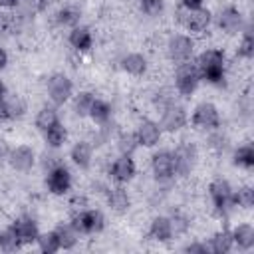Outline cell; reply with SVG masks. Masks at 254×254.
Listing matches in <instances>:
<instances>
[{"mask_svg": "<svg viewBox=\"0 0 254 254\" xmlns=\"http://www.w3.org/2000/svg\"><path fill=\"white\" fill-rule=\"evenodd\" d=\"M196 67H198L200 79H204L206 83L216 85V87L224 85V79H226V58H224L222 50H216V48L204 50L196 58Z\"/></svg>", "mask_w": 254, "mask_h": 254, "instance_id": "obj_1", "label": "cell"}, {"mask_svg": "<svg viewBox=\"0 0 254 254\" xmlns=\"http://www.w3.org/2000/svg\"><path fill=\"white\" fill-rule=\"evenodd\" d=\"M232 192H234V189L230 187V183L226 179H214L208 185V194H210L212 210H214L216 216L224 218V216H228L232 212V208L236 206Z\"/></svg>", "mask_w": 254, "mask_h": 254, "instance_id": "obj_2", "label": "cell"}, {"mask_svg": "<svg viewBox=\"0 0 254 254\" xmlns=\"http://www.w3.org/2000/svg\"><path fill=\"white\" fill-rule=\"evenodd\" d=\"M200 83V73L196 67V62L187 60L183 64H177V71H175V87L181 95L189 97L196 91Z\"/></svg>", "mask_w": 254, "mask_h": 254, "instance_id": "obj_3", "label": "cell"}, {"mask_svg": "<svg viewBox=\"0 0 254 254\" xmlns=\"http://www.w3.org/2000/svg\"><path fill=\"white\" fill-rule=\"evenodd\" d=\"M69 224L73 226V230L77 234H95V232L103 230L105 218L95 208H81V210L71 214V222Z\"/></svg>", "mask_w": 254, "mask_h": 254, "instance_id": "obj_4", "label": "cell"}, {"mask_svg": "<svg viewBox=\"0 0 254 254\" xmlns=\"http://www.w3.org/2000/svg\"><path fill=\"white\" fill-rule=\"evenodd\" d=\"M196 159H198L196 145H194V143H189V141H181V143L175 147V151H173L175 175H179V177L190 175V171H192L194 165H196Z\"/></svg>", "mask_w": 254, "mask_h": 254, "instance_id": "obj_5", "label": "cell"}, {"mask_svg": "<svg viewBox=\"0 0 254 254\" xmlns=\"http://www.w3.org/2000/svg\"><path fill=\"white\" fill-rule=\"evenodd\" d=\"M177 20L189 30V32H194V34H200L204 32L210 22H212V14L210 10L206 8H196V10H185L183 6L177 10Z\"/></svg>", "mask_w": 254, "mask_h": 254, "instance_id": "obj_6", "label": "cell"}, {"mask_svg": "<svg viewBox=\"0 0 254 254\" xmlns=\"http://www.w3.org/2000/svg\"><path fill=\"white\" fill-rule=\"evenodd\" d=\"M73 95V83L65 73H52L48 77V97L54 105H64Z\"/></svg>", "mask_w": 254, "mask_h": 254, "instance_id": "obj_7", "label": "cell"}, {"mask_svg": "<svg viewBox=\"0 0 254 254\" xmlns=\"http://www.w3.org/2000/svg\"><path fill=\"white\" fill-rule=\"evenodd\" d=\"M190 121L196 129H204V131H212V129H218L220 127V113L216 109V105L204 101V103H198L190 115Z\"/></svg>", "mask_w": 254, "mask_h": 254, "instance_id": "obj_8", "label": "cell"}, {"mask_svg": "<svg viewBox=\"0 0 254 254\" xmlns=\"http://www.w3.org/2000/svg\"><path fill=\"white\" fill-rule=\"evenodd\" d=\"M46 187L56 196L65 194L71 189V173H69V169L64 163H60L54 169H50L48 175H46Z\"/></svg>", "mask_w": 254, "mask_h": 254, "instance_id": "obj_9", "label": "cell"}, {"mask_svg": "<svg viewBox=\"0 0 254 254\" xmlns=\"http://www.w3.org/2000/svg\"><path fill=\"white\" fill-rule=\"evenodd\" d=\"M189 121V113L183 105H177V103H171L169 107L163 109L161 113V121H159V127L161 131H167V133H175L179 129H183Z\"/></svg>", "mask_w": 254, "mask_h": 254, "instance_id": "obj_10", "label": "cell"}, {"mask_svg": "<svg viewBox=\"0 0 254 254\" xmlns=\"http://www.w3.org/2000/svg\"><path fill=\"white\" fill-rule=\"evenodd\" d=\"M192 52H194V42L185 36V34H175L169 38V44H167V54L169 58L175 62V64H183L187 60L192 58Z\"/></svg>", "mask_w": 254, "mask_h": 254, "instance_id": "obj_11", "label": "cell"}, {"mask_svg": "<svg viewBox=\"0 0 254 254\" xmlns=\"http://www.w3.org/2000/svg\"><path fill=\"white\" fill-rule=\"evenodd\" d=\"M151 171L157 177V181H171L175 177L173 151L161 149V151L153 153V157H151Z\"/></svg>", "mask_w": 254, "mask_h": 254, "instance_id": "obj_12", "label": "cell"}, {"mask_svg": "<svg viewBox=\"0 0 254 254\" xmlns=\"http://www.w3.org/2000/svg\"><path fill=\"white\" fill-rule=\"evenodd\" d=\"M216 26L224 32V34H238L244 28V18L242 12L234 6H226L218 12L216 16Z\"/></svg>", "mask_w": 254, "mask_h": 254, "instance_id": "obj_13", "label": "cell"}, {"mask_svg": "<svg viewBox=\"0 0 254 254\" xmlns=\"http://www.w3.org/2000/svg\"><path fill=\"white\" fill-rule=\"evenodd\" d=\"M135 171H137V167H135V161L131 159V155H119L109 167V175L117 185L129 183L135 177Z\"/></svg>", "mask_w": 254, "mask_h": 254, "instance_id": "obj_14", "label": "cell"}, {"mask_svg": "<svg viewBox=\"0 0 254 254\" xmlns=\"http://www.w3.org/2000/svg\"><path fill=\"white\" fill-rule=\"evenodd\" d=\"M12 230L16 232V236L20 238L22 244H32L38 240L40 230H38V222L36 218H32L30 214H22L12 222Z\"/></svg>", "mask_w": 254, "mask_h": 254, "instance_id": "obj_15", "label": "cell"}, {"mask_svg": "<svg viewBox=\"0 0 254 254\" xmlns=\"http://www.w3.org/2000/svg\"><path fill=\"white\" fill-rule=\"evenodd\" d=\"M8 161H10L12 169H16V171H20V173H26V171H30V169L34 167V163H36V153H34V149L28 147V145H18V147L10 149Z\"/></svg>", "mask_w": 254, "mask_h": 254, "instance_id": "obj_16", "label": "cell"}, {"mask_svg": "<svg viewBox=\"0 0 254 254\" xmlns=\"http://www.w3.org/2000/svg\"><path fill=\"white\" fill-rule=\"evenodd\" d=\"M161 133L163 131H161L159 123H155L151 119H143L135 129V137H137L139 145H143V147H155L161 141Z\"/></svg>", "mask_w": 254, "mask_h": 254, "instance_id": "obj_17", "label": "cell"}, {"mask_svg": "<svg viewBox=\"0 0 254 254\" xmlns=\"http://www.w3.org/2000/svg\"><path fill=\"white\" fill-rule=\"evenodd\" d=\"M105 196H107V204L113 212L117 214H123L129 210L131 206V196L127 192V189H123L121 185L119 187H113V189H107L105 190Z\"/></svg>", "mask_w": 254, "mask_h": 254, "instance_id": "obj_18", "label": "cell"}, {"mask_svg": "<svg viewBox=\"0 0 254 254\" xmlns=\"http://www.w3.org/2000/svg\"><path fill=\"white\" fill-rule=\"evenodd\" d=\"M67 42H69V46H71L75 52H87V50H91V46H93L91 30L85 28V26H75V28H71V32H69Z\"/></svg>", "mask_w": 254, "mask_h": 254, "instance_id": "obj_19", "label": "cell"}, {"mask_svg": "<svg viewBox=\"0 0 254 254\" xmlns=\"http://www.w3.org/2000/svg\"><path fill=\"white\" fill-rule=\"evenodd\" d=\"M69 159L73 161L75 167L79 169H89L91 165V159H93V147L87 143V141H77L71 151H69Z\"/></svg>", "mask_w": 254, "mask_h": 254, "instance_id": "obj_20", "label": "cell"}, {"mask_svg": "<svg viewBox=\"0 0 254 254\" xmlns=\"http://www.w3.org/2000/svg\"><path fill=\"white\" fill-rule=\"evenodd\" d=\"M149 236L153 240H157V242H169L175 236L169 216H157V218H153V222L149 226Z\"/></svg>", "mask_w": 254, "mask_h": 254, "instance_id": "obj_21", "label": "cell"}, {"mask_svg": "<svg viewBox=\"0 0 254 254\" xmlns=\"http://www.w3.org/2000/svg\"><path fill=\"white\" fill-rule=\"evenodd\" d=\"M121 67H123L125 73L139 77V75H143V73L147 71V58H145L143 54H137V52L127 54V56H123V60H121Z\"/></svg>", "mask_w": 254, "mask_h": 254, "instance_id": "obj_22", "label": "cell"}, {"mask_svg": "<svg viewBox=\"0 0 254 254\" xmlns=\"http://www.w3.org/2000/svg\"><path fill=\"white\" fill-rule=\"evenodd\" d=\"M232 234V244L238 246L240 250H250L254 246V228L252 224H238L234 230H230Z\"/></svg>", "mask_w": 254, "mask_h": 254, "instance_id": "obj_23", "label": "cell"}, {"mask_svg": "<svg viewBox=\"0 0 254 254\" xmlns=\"http://www.w3.org/2000/svg\"><path fill=\"white\" fill-rule=\"evenodd\" d=\"M44 141H46V145L50 149H60L67 141V129H65V125L62 121L54 123L50 129L44 131Z\"/></svg>", "mask_w": 254, "mask_h": 254, "instance_id": "obj_24", "label": "cell"}, {"mask_svg": "<svg viewBox=\"0 0 254 254\" xmlns=\"http://www.w3.org/2000/svg\"><path fill=\"white\" fill-rule=\"evenodd\" d=\"M208 252H214V254H228L234 244H232V234L230 230H220L216 234H212V238L208 240Z\"/></svg>", "mask_w": 254, "mask_h": 254, "instance_id": "obj_25", "label": "cell"}, {"mask_svg": "<svg viewBox=\"0 0 254 254\" xmlns=\"http://www.w3.org/2000/svg\"><path fill=\"white\" fill-rule=\"evenodd\" d=\"M81 20V12L75 6H64L56 12V24L60 28H75L79 26Z\"/></svg>", "mask_w": 254, "mask_h": 254, "instance_id": "obj_26", "label": "cell"}, {"mask_svg": "<svg viewBox=\"0 0 254 254\" xmlns=\"http://www.w3.org/2000/svg\"><path fill=\"white\" fill-rule=\"evenodd\" d=\"M56 236H58V242H60V250H71L75 244H77V238L79 234L73 230L71 224H58L54 228Z\"/></svg>", "mask_w": 254, "mask_h": 254, "instance_id": "obj_27", "label": "cell"}, {"mask_svg": "<svg viewBox=\"0 0 254 254\" xmlns=\"http://www.w3.org/2000/svg\"><path fill=\"white\" fill-rule=\"evenodd\" d=\"M89 117H91V121L97 123V125L109 123V121H111V105H109L107 101L95 97V101H93V105H91V111H89Z\"/></svg>", "mask_w": 254, "mask_h": 254, "instance_id": "obj_28", "label": "cell"}, {"mask_svg": "<svg viewBox=\"0 0 254 254\" xmlns=\"http://www.w3.org/2000/svg\"><path fill=\"white\" fill-rule=\"evenodd\" d=\"M60 121V115H58V109L54 107V105H44L40 111H38V115H36V127L44 133L46 129H50L54 123H58Z\"/></svg>", "mask_w": 254, "mask_h": 254, "instance_id": "obj_29", "label": "cell"}, {"mask_svg": "<svg viewBox=\"0 0 254 254\" xmlns=\"http://www.w3.org/2000/svg\"><path fill=\"white\" fill-rule=\"evenodd\" d=\"M95 101V95L89 93V91H79L75 97H73V111L77 117H89V111H91V105Z\"/></svg>", "mask_w": 254, "mask_h": 254, "instance_id": "obj_30", "label": "cell"}, {"mask_svg": "<svg viewBox=\"0 0 254 254\" xmlns=\"http://www.w3.org/2000/svg\"><path fill=\"white\" fill-rule=\"evenodd\" d=\"M234 165L242 167V169H252L254 167V147L252 145H240L238 149H234Z\"/></svg>", "mask_w": 254, "mask_h": 254, "instance_id": "obj_31", "label": "cell"}, {"mask_svg": "<svg viewBox=\"0 0 254 254\" xmlns=\"http://www.w3.org/2000/svg\"><path fill=\"white\" fill-rule=\"evenodd\" d=\"M22 246H24V244L20 242V238L16 236V232L12 230V226L0 232V250H2V252H16V250H20Z\"/></svg>", "mask_w": 254, "mask_h": 254, "instance_id": "obj_32", "label": "cell"}, {"mask_svg": "<svg viewBox=\"0 0 254 254\" xmlns=\"http://www.w3.org/2000/svg\"><path fill=\"white\" fill-rule=\"evenodd\" d=\"M36 244H38L40 252H44V254H54V252L60 250V242H58V236H56L54 230L40 234L38 240H36Z\"/></svg>", "mask_w": 254, "mask_h": 254, "instance_id": "obj_33", "label": "cell"}, {"mask_svg": "<svg viewBox=\"0 0 254 254\" xmlns=\"http://www.w3.org/2000/svg\"><path fill=\"white\" fill-rule=\"evenodd\" d=\"M238 56L244 60H250L254 56V36L250 28H242V38L238 44Z\"/></svg>", "mask_w": 254, "mask_h": 254, "instance_id": "obj_34", "label": "cell"}, {"mask_svg": "<svg viewBox=\"0 0 254 254\" xmlns=\"http://www.w3.org/2000/svg\"><path fill=\"white\" fill-rule=\"evenodd\" d=\"M137 147H139V141H137L135 133H121L117 137V151L121 155H133Z\"/></svg>", "mask_w": 254, "mask_h": 254, "instance_id": "obj_35", "label": "cell"}, {"mask_svg": "<svg viewBox=\"0 0 254 254\" xmlns=\"http://www.w3.org/2000/svg\"><path fill=\"white\" fill-rule=\"evenodd\" d=\"M6 109H8V119L14 121V119L24 117V113H26V103H24V99L18 97V95L6 97Z\"/></svg>", "mask_w": 254, "mask_h": 254, "instance_id": "obj_36", "label": "cell"}, {"mask_svg": "<svg viewBox=\"0 0 254 254\" xmlns=\"http://www.w3.org/2000/svg\"><path fill=\"white\" fill-rule=\"evenodd\" d=\"M234 204L242 208H252L254 206V189L252 187H240L238 190L232 192Z\"/></svg>", "mask_w": 254, "mask_h": 254, "instance_id": "obj_37", "label": "cell"}, {"mask_svg": "<svg viewBox=\"0 0 254 254\" xmlns=\"http://www.w3.org/2000/svg\"><path fill=\"white\" fill-rule=\"evenodd\" d=\"M139 8L145 16L149 18H157L163 14L165 10V2L163 0H139Z\"/></svg>", "mask_w": 254, "mask_h": 254, "instance_id": "obj_38", "label": "cell"}, {"mask_svg": "<svg viewBox=\"0 0 254 254\" xmlns=\"http://www.w3.org/2000/svg\"><path fill=\"white\" fill-rule=\"evenodd\" d=\"M206 143H208V147H210L214 153H224V149L228 147V137H226L222 131L212 129V133L208 135Z\"/></svg>", "mask_w": 254, "mask_h": 254, "instance_id": "obj_39", "label": "cell"}, {"mask_svg": "<svg viewBox=\"0 0 254 254\" xmlns=\"http://www.w3.org/2000/svg\"><path fill=\"white\" fill-rule=\"evenodd\" d=\"M171 103H175V91L173 89H169V87H165V89H159L157 93H155V97H153V105L157 107V109H165V107H169Z\"/></svg>", "mask_w": 254, "mask_h": 254, "instance_id": "obj_40", "label": "cell"}, {"mask_svg": "<svg viewBox=\"0 0 254 254\" xmlns=\"http://www.w3.org/2000/svg\"><path fill=\"white\" fill-rule=\"evenodd\" d=\"M169 220H171V226H173V232H175V234H185V232L189 230V226H190L189 218H187L185 214H181V212H175Z\"/></svg>", "mask_w": 254, "mask_h": 254, "instance_id": "obj_41", "label": "cell"}, {"mask_svg": "<svg viewBox=\"0 0 254 254\" xmlns=\"http://www.w3.org/2000/svg\"><path fill=\"white\" fill-rule=\"evenodd\" d=\"M183 252H189V254H206L208 252V246L204 242H190L183 248Z\"/></svg>", "mask_w": 254, "mask_h": 254, "instance_id": "obj_42", "label": "cell"}, {"mask_svg": "<svg viewBox=\"0 0 254 254\" xmlns=\"http://www.w3.org/2000/svg\"><path fill=\"white\" fill-rule=\"evenodd\" d=\"M202 2L204 0H181V6L185 10H196V8H202Z\"/></svg>", "mask_w": 254, "mask_h": 254, "instance_id": "obj_43", "label": "cell"}, {"mask_svg": "<svg viewBox=\"0 0 254 254\" xmlns=\"http://www.w3.org/2000/svg\"><path fill=\"white\" fill-rule=\"evenodd\" d=\"M10 121L8 119V109H6V99H0V123Z\"/></svg>", "mask_w": 254, "mask_h": 254, "instance_id": "obj_44", "label": "cell"}, {"mask_svg": "<svg viewBox=\"0 0 254 254\" xmlns=\"http://www.w3.org/2000/svg\"><path fill=\"white\" fill-rule=\"evenodd\" d=\"M0 6L12 10V8H18L20 6V0H0Z\"/></svg>", "mask_w": 254, "mask_h": 254, "instance_id": "obj_45", "label": "cell"}, {"mask_svg": "<svg viewBox=\"0 0 254 254\" xmlns=\"http://www.w3.org/2000/svg\"><path fill=\"white\" fill-rule=\"evenodd\" d=\"M8 65V52L4 48H0V71Z\"/></svg>", "mask_w": 254, "mask_h": 254, "instance_id": "obj_46", "label": "cell"}, {"mask_svg": "<svg viewBox=\"0 0 254 254\" xmlns=\"http://www.w3.org/2000/svg\"><path fill=\"white\" fill-rule=\"evenodd\" d=\"M52 2H54V0H34V4H36V8H38V12H40V10H46Z\"/></svg>", "mask_w": 254, "mask_h": 254, "instance_id": "obj_47", "label": "cell"}, {"mask_svg": "<svg viewBox=\"0 0 254 254\" xmlns=\"http://www.w3.org/2000/svg\"><path fill=\"white\" fill-rule=\"evenodd\" d=\"M10 151H8V145H6V141L4 139H0V155H8Z\"/></svg>", "mask_w": 254, "mask_h": 254, "instance_id": "obj_48", "label": "cell"}, {"mask_svg": "<svg viewBox=\"0 0 254 254\" xmlns=\"http://www.w3.org/2000/svg\"><path fill=\"white\" fill-rule=\"evenodd\" d=\"M6 91H8V89H6V85L0 81V99H6Z\"/></svg>", "mask_w": 254, "mask_h": 254, "instance_id": "obj_49", "label": "cell"}]
</instances>
